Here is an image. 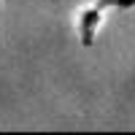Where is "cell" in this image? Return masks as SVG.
Wrapping results in <instances>:
<instances>
[{
	"instance_id": "1",
	"label": "cell",
	"mask_w": 135,
	"mask_h": 135,
	"mask_svg": "<svg viewBox=\"0 0 135 135\" xmlns=\"http://www.w3.org/2000/svg\"><path fill=\"white\" fill-rule=\"evenodd\" d=\"M103 14H105V8L97 3H89L84 6L81 11H78V19H76V30H78V41H81V46L89 49L95 43L97 38V27L103 25Z\"/></svg>"
},
{
	"instance_id": "2",
	"label": "cell",
	"mask_w": 135,
	"mask_h": 135,
	"mask_svg": "<svg viewBox=\"0 0 135 135\" xmlns=\"http://www.w3.org/2000/svg\"><path fill=\"white\" fill-rule=\"evenodd\" d=\"M103 8H116V11H127V8H135V0H97Z\"/></svg>"
}]
</instances>
